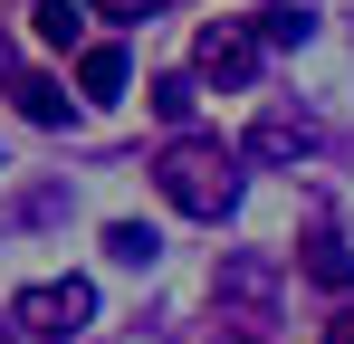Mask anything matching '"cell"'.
Wrapping results in <instances>:
<instances>
[{
    "instance_id": "cell-1",
    "label": "cell",
    "mask_w": 354,
    "mask_h": 344,
    "mask_svg": "<svg viewBox=\"0 0 354 344\" xmlns=\"http://www.w3.org/2000/svg\"><path fill=\"white\" fill-rule=\"evenodd\" d=\"M153 182H163V201H173L182 220H230L239 211V153L211 144V134H182L173 153L153 163Z\"/></svg>"
},
{
    "instance_id": "cell-2",
    "label": "cell",
    "mask_w": 354,
    "mask_h": 344,
    "mask_svg": "<svg viewBox=\"0 0 354 344\" xmlns=\"http://www.w3.org/2000/svg\"><path fill=\"white\" fill-rule=\"evenodd\" d=\"M86 316H96V287L86 278H39V287L10 296V325H19V335H48V344H67Z\"/></svg>"
},
{
    "instance_id": "cell-3",
    "label": "cell",
    "mask_w": 354,
    "mask_h": 344,
    "mask_svg": "<svg viewBox=\"0 0 354 344\" xmlns=\"http://www.w3.org/2000/svg\"><path fill=\"white\" fill-rule=\"evenodd\" d=\"M201 77L249 86V77H259V39H249V29H230V19H211V29H201Z\"/></svg>"
},
{
    "instance_id": "cell-4",
    "label": "cell",
    "mask_w": 354,
    "mask_h": 344,
    "mask_svg": "<svg viewBox=\"0 0 354 344\" xmlns=\"http://www.w3.org/2000/svg\"><path fill=\"white\" fill-rule=\"evenodd\" d=\"M124 77H134V67H124V48H115V39H96V48H77V86H86L96 106H115V96H124Z\"/></svg>"
},
{
    "instance_id": "cell-5",
    "label": "cell",
    "mask_w": 354,
    "mask_h": 344,
    "mask_svg": "<svg viewBox=\"0 0 354 344\" xmlns=\"http://www.w3.org/2000/svg\"><path fill=\"white\" fill-rule=\"evenodd\" d=\"M249 153H268V163L316 153V124H306V115H259V124H249Z\"/></svg>"
},
{
    "instance_id": "cell-6",
    "label": "cell",
    "mask_w": 354,
    "mask_h": 344,
    "mask_svg": "<svg viewBox=\"0 0 354 344\" xmlns=\"http://www.w3.org/2000/svg\"><path fill=\"white\" fill-rule=\"evenodd\" d=\"M29 29H39V48H77L86 39V0H39Z\"/></svg>"
},
{
    "instance_id": "cell-7",
    "label": "cell",
    "mask_w": 354,
    "mask_h": 344,
    "mask_svg": "<svg viewBox=\"0 0 354 344\" xmlns=\"http://www.w3.org/2000/svg\"><path fill=\"white\" fill-rule=\"evenodd\" d=\"M306 278H316V287H335V296L354 287V249L335 239V229H316V239H306Z\"/></svg>"
},
{
    "instance_id": "cell-8",
    "label": "cell",
    "mask_w": 354,
    "mask_h": 344,
    "mask_svg": "<svg viewBox=\"0 0 354 344\" xmlns=\"http://www.w3.org/2000/svg\"><path fill=\"white\" fill-rule=\"evenodd\" d=\"M153 249H163V239H153L144 220H115V229H106V258H124V268H153Z\"/></svg>"
},
{
    "instance_id": "cell-9",
    "label": "cell",
    "mask_w": 354,
    "mask_h": 344,
    "mask_svg": "<svg viewBox=\"0 0 354 344\" xmlns=\"http://www.w3.org/2000/svg\"><path fill=\"white\" fill-rule=\"evenodd\" d=\"M19 115H29V124H58V115H67V86H58V77H19Z\"/></svg>"
},
{
    "instance_id": "cell-10",
    "label": "cell",
    "mask_w": 354,
    "mask_h": 344,
    "mask_svg": "<svg viewBox=\"0 0 354 344\" xmlns=\"http://www.w3.org/2000/svg\"><path fill=\"white\" fill-rule=\"evenodd\" d=\"M306 29H316L306 10H268V19H259L249 39H259V48H306Z\"/></svg>"
},
{
    "instance_id": "cell-11",
    "label": "cell",
    "mask_w": 354,
    "mask_h": 344,
    "mask_svg": "<svg viewBox=\"0 0 354 344\" xmlns=\"http://www.w3.org/2000/svg\"><path fill=\"white\" fill-rule=\"evenodd\" d=\"M192 106H201L192 77H153V115H163V124H192Z\"/></svg>"
},
{
    "instance_id": "cell-12",
    "label": "cell",
    "mask_w": 354,
    "mask_h": 344,
    "mask_svg": "<svg viewBox=\"0 0 354 344\" xmlns=\"http://www.w3.org/2000/svg\"><path fill=\"white\" fill-rule=\"evenodd\" d=\"M86 10H106V19H153L163 0H86Z\"/></svg>"
},
{
    "instance_id": "cell-13",
    "label": "cell",
    "mask_w": 354,
    "mask_h": 344,
    "mask_svg": "<svg viewBox=\"0 0 354 344\" xmlns=\"http://www.w3.org/2000/svg\"><path fill=\"white\" fill-rule=\"evenodd\" d=\"M326 344H354V306H335V325H326Z\"/></svg>"
},
{
    "instance_id": "cell-14",
    "label": "cell",
    "mask_w": 354,
    "mask_h": 344,
    "mask_svg": "<svg viewBox=\"0 0 354 344\" xmlns=\"http://www.w3.org/2000/svg\"><path fill=\"white\" fill-rule=\"evenodd\" d=\"M211 344H249V335H239V325H221V335H211Z\"/></svg>"
}]
</instances>
